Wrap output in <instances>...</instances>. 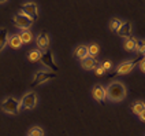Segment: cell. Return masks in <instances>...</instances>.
I'll list each match as a JSON object with an SVG mask.
<instances>
[{
  "label": "cell",
  "mask_w": 145,
  "mask_h": 136,
  "mask_svg": "<svg viewBox=\"0 0 145 136\" xmlns=\"http://www.w3.org/2000/svg\"><path fill=\"white\" fill-rule=\"evenodd\" d=\"M40 61L42 62V65L45 67L52 69V70H57V66L55 65V59H54V54L52 52H42Z\"/></svg>",
  "instance_id": "10"
},
{
  "label": "cell",
  "mask_w": 145,
  "mask_h": 136,
  "mask_svg": "<svg viewBox=\"0 0 145 136\" xmlns=\"http://www.w3.org/2000/svg\"><path fill=\"white\" fill-rule=\"evenodd\" d=\"M1 110L7 114H18L21 112V100L14 96H7L1 102Z\"/></svg>",
  "instance_id": "2"
},
{
  "label": "cell",
  "mask_w": 145,
  "mask_h": 136,
  "mask_svg": "<svg viewBox=\"0 0 145 136\" xmlns=\"http://www.w3.org/2000/svg\"><path fill=\"white\" fill-rule=\"evenodd\" d=\"M99 46L97 44H90L88 47V52H89V56H93V58H96V55L99 54Z\"/></svg>",
  "instance_id": "23"
},
{
  "label": "cell",
  "mask_w": 145,
  "mask_h": 136,
  "mask_svg": "<svg viewBox=\"0 0 145 136\" xmlns=\"http://www.w3.org/2000/svg\"><path fill=\"white\" fill-rule=\"evenodd\" d=\"M8 46L11 48H14V50H18V48L22 47V41L19 39V36H18V34L10 36V37H8Z\"/></svg>",
  "instance_id": "14"
},
{
  "label": "cell",
  "mask_w": 145,
  "mask_h": 136,
  "mask_svg": "<svg viewBox=\"0 0 145 136\" xmlns=\"http://www.w3.org/2000/svg\"><path fill=\"white\" fill-rule=\"evenodd\" d=\"M41 55H42V52H41L40 50L34 48V50H32V51L27 54V59H29L30 62H39L41 59Z\"/></svg>",
  "instance_id": "18"
},
{
  "label": "cell",
  "mask_w": 145,
  "mask_h": 136,
  "mask_svg": "<svg viewBox=\"0 0 145 136\" xmlns=\"http://www.w3.org/2000/svg\"><path fill=\"white\" fill-rule=\"evenodd\" d=\"M8 32L4 28H0V52L4 50V47L8 44Z\"/></svg>",
  "instance_id": "15"
},
{
  "label": "cell",
  "mask_w": 145,
  "mask_h": 136,
  "mask_svg": "<svg viewBox=\"0 0 145 136\" xmlns=\"http://www.w3.org/2000/svg\"><path fill=\"white\" fill-rule=\"evenodd\" d=\"M99 65L100 63H99L97 58H93V56H86L84 61H81V66L85 70H95Z\"/></svg>",
  "instance_id": "11"
},
{
  "label": "cell",
  "mask_w": 145,
  "mask_h": 136,
  "mask_svg": "<svg viewBox=\"0 0 145 136\" xmlns=\"http://www.w3.org/2000/svg\"><path fill=\"white\" fill-rule=\"evenodd\" d=\"M92 96L95 98V100L97 102H104L105 99H107V91L103 85H100V84H96L93 89H92Z\"/></svg>",
  "instance_id": "9"
},
{
  "label": "cell",
  "mask_w": 145,
  "mask_h": 136,
  "mask_svg": "<svg viewBox=\"0 0 145 136\" xmlns=\"http://www.w3.org/2000/svg\"><path fill=\"white\" fill-rule=\"evenodd\" d=\"M101 66H103V69L107 72V70H110V69L112 67V62H111V61H105V62L101 63Z\"/></svg>",
  "instance_id": "25"
},
{
  "label": "cell",
  "mask_w": 145,
  "mask_h": 136,
  "mask_svg": "<svg viewBox=\"0 0 145 136\" xmlns=\"http://www.w3.org/2000/svg\"><path fill=\"white\" fill-rule=\"evenodd\" d=\"M74 56H75L77 59H80V62L84 61L86 56H89L88 46H78V47L75 48V51H74Z\"/></svg>",
  "instance_id": "12"
},
{
  "label": "cell",
  "mask_w": 145,
  "mask_h": 136,
  "mask_svg": "<svg viewBox=\"0 0 145 136\" xmlns=\"http://www.w3.org/2000/svg\"><path fill=\"white\" fill-rule=\"evenodd\" d=\"M144 110H145V102H142V100H137V102H134L131 104V112L134 114H137V116H140Z\"/></svg>",
  "instance_id": "17"
},
{
  "label": "cell",
  "mask_w": 145,
  "mask_h": 136,
  "mask_svg": "<svg viewBox=\"0 0 145 136\" xmlns=\"http://www.w3.org/2000/svg\"><path fill=\"white\" fill-rule=\"evenodd\" d=\"M134 66H136V59L122 62L121 65H118V67H116V73H118L119 76H125V74H127V73L131 72V70L134 69Z\"/></svg>",
  "instance_id": "8"
},
{
  "label": "cell",
  "mask_w": 145,
  "mask_h": 136,
  "mask_svg": "<svg viewBox=\"0 0 145 136\" xmlns=\"http://www.w3.org/2000/svg\"><path fill=\"white\" fill-rule=\"evenodd\" d=\"M55 77H56L55 73L49 72V70H40V72H37L34 74V77H33V80H32V85H39V84H42L45 81L52 80Z\"/></svg>",
  "instance_id": "5"
},
{
  "label": "cell",
  "mask_w": 145,
  "mask_h": 136,
  "mask_svg": "<svg viewBox=\"0 0 145 136\" xmlns=\"http://www.w3.org/2000/svg\"><path fill=\"white\" fill-rule=\"evenodd\" d=\"M22 7H24L22 11H24L27 17H30L33 21L37 18V15H39V7H37V4H36L34 1H26V3L22 4Z\"/></svg>",
  "instance_id": "6"
},
{
  "label": "cell",
  "mask_w": 145,
  "mask_h": 136,
  "mask_svg": "<svg viewBox=\"0 0 145 136\" xmlns=\"http://www.w3.org/2000/svg\"><path fill=\"white\" fill-rule=\"evenodd\" d=\"M21 100V110L25 109V110H32L37 106V102H39V98H37V94L34 91H27L26 94H24V96L19 99Z\"/></svg>",
  "instance_id": "3"
},
{
  "label": "cell",
  "mask_w": 145,
  "mask_h": 136,
  "mask_svg": "<svg viewBox=\"0 0 145 136\" xmlns=\"http://www.w3.org/2000/svg\"><path fill=\"white\" fill-rule=\"evenodd\" d=\"M122 24H123V21H122L121 18H112L111 22H110V30L118 32V29L122 26Z\"/></svg>",
  "instance_id": "20"
},
{
  "label": "cell",
  "mask_w": 145,
  "mask_h": 136,
  "mask_svg": "<svg viewBox=\"0 0 145 136\" xmlns=\"http://www.w3.org/2000/svg\"><path fill=\"white\" fill-rule=\"evenodd\" d=\"M137 39L136 37H130L127 40L123 43V48L126 50V51H134L136 50V46H137Z\"/></svg>",
  "instance_id": "19"
},
{
  "label": "cell",
  "mask_w": 145,
  "mask_h": 136,
  "mask_svg": "<svg viewBox=\"0 0 145 136\" xmlns=\"http://www.w3.org/2000/svg\"><path fill=\"white\" fill-rule=\"evenodd\" d=\"M105 91H107V99L111 102H122L127 95L126 85L121 81H112L105 88Z\"/></svg>",
  "instance_id": "1"
},
{
  "label": "cell",
  "mask_w": 145,
  "mask_h": 136,
  "mask_svg": "<svg viewBox=\"0 0 145 136\" xmlns=\"http://www.w3.org/2000/svg\"><path fill=\"white\" fill-rule=\"evenodd\" d=\"M14 24L16 28H19L21 30H29L30 26L33 25V19L30 17H27L24 11L21 10L15 17H14Z\"/></svg>",
  "instance_id": "4"
},
{
  "label": "cell",
  "mask_w": 145,
  "mask_h": 136,
  "mask_svg": "<svg viewBox=\"0 0 145 136\" xmlns=\"http://www.w3.org/2000/svg\"><path fill=\"white\" fill-rule=\"evenodd\" d=\"M27 136H44V131H42L41 127L36 125V127H32V128L29 129Z\"/></svg>",
  "instance_id": "21"
},
{
  "label": "cell",
  "mask_w": 145,
  "mask_h": 136,
  "mask_svg": "<svg viewBox=\"0 0 145 136\" xmlns=\"http://www.w3.org/2000/svg\"><path fill=\"white\" fill-rule=\"evenodd\" d=\"M138 117H140V120H141V121H144V122H145V110L141 113V114H140Z\"/></svg>",
  "instance_id": "27"
},
{
  "label": "cell",
  "mask_w": 145,
  "mask_h": 136,
  "mask_svg": "<svg viewBox=\"0 0 145 136\" xmlns=\"http://www.w3.org/2000/svg\"><path fill=\"white\" fill-rule=\"evenodd\" d=\"M36 43H37V50H40L41 52H42V50H47L49 47L51 39H49V36L45 32H41L36 37Z\"/></svg>",
  "instance_id": "7"
},
{
  "label": "cell",
  "mask_w": 145,
  "mask_h": 136,
  "mask_svg": "<svg viewBox=\"0 0 145 136\" xmlns=\"http://www.w3.org/2000/svg\"><path fill=\"white\" fill-rule=\"evenodd\" d=\"M18 36H19V39L22 41V44H29L33 40V34L30 30H21V33Z\"/></svg>",
  "instance_id": "16"
},
{
  "label": "cell",
  "mask_w": 145,
  "mask_h": 136,
  "mask_svg": "<svg viewBox=\"0 0 145 136\" xmlns=\"http://www.w3.org/2000/svg\"><path fill=\"white\" fill-rule=\"evenodd\" d=\"M140 69H141V72H144L145 73V58H142L141 61H140Z\"/></svg>",
  "instance_id": "26"
},
{
  "label": "cell",
  "mask_w": 145,
  "mask_h": 136,
  "mask_svg": "<svg viewBox=\"0 0 145 136\" xmlns=\"http://www.w3.org/2000/svg\"><path fill=\"white\" fill-rule=\"evenodd\" d=\"M131 30H133V26L130 22H123L122 26L118 29V34L121 36V37H129L130 34H131Z\"/></svg>",
  "instance_id": "13"
},
{
  "label": "cell",
  "mask_w": 145,
  "mask_h": 136,
  "mask_svg": "<svg viewBox=\"0 0 145 136\" xmlns=\"http://www.w3.org/2000/svg\"><path fill=\"white\" fill-rule=\"evenodd\" d=\"M95 72H96V74L99 76V77H101V76H104V74H105V70L103 69L101 63H100V65H99V66L96 67V69H95Z\"/></svg>",
  "instance_id": "24"
},
{
  "label": "cell",
  "mask_w": 145,
  "mask_h": 136,
  "mask_svg": "<svg viewBox=\"0 0 145 136\" xmlns=\"http://www.w3.org/2000/svg\"><path fill=\"white\" fill-rule=\"evenodd\" d=\"M136 52L138 55H145V40H138L136 46Z\"/></svg>",
  "instance_id": "22"
}]
</instances>
